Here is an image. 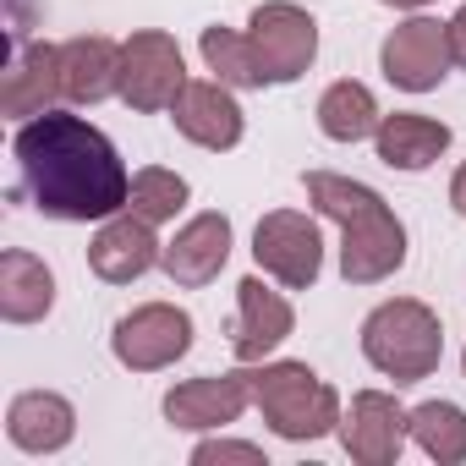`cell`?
<instances>
[{
  "instance_id": "cell-13",
  "label": "cell",
  "mask_w": 466,
  "mask_h": 466,
  "mask_svg": "<svg viewBox=\"0 0 466 466\" xmlns=\"http://www.w3.org/2000/svg\"><path fill=\"white\" fill-rule=\"evenodd\" d=\"M170 121H176V132L187 143L214 148V154H225V148L242 143V105L230 99V88L219 77L214 83H187L176 94V105H170Z\"/></svg>"
},
{
  "instance_id": "cell-10",
  "label": "cell",
  "mask_w": 466,
  "mask_h": 466,
  "mask_svg": "<svg viewBox=\"0 0 466 466\" xmlns=\"http://www.w3.org/2000/svg\"><path fill=\"white\" fill-rule=\"evenodd\" d=\"M406 433H411V411H400L395 395H384V390L351 395V411L340 417V444H346V455L362 461V466H390V461H400Z\"/></svg>"
},
{
  "instance_id": "cell-23",
  "label": "cell",
  "mask_w": 466,
  "mask_h": 466,
  "mask_svg": "<svg viewBox=\"0 0 466 466\" xmlns=\"http://www.w3.org/2000/svg\"><path fill=\"white\" fill-rule=\"evenodd\" d=\"M411 439L439 466H455V461H466V411L450 406V400H428V406L411 411Z\"/></svg>"
},
{
  "instance_id": "cell-9",
  "label": "cell",
  "mask_w": 466,
  "mask_h": 466,
  "mask_svg": "<svg viewBox=\"0 0 466 466\" xmlns=\"http://www.w3.org/2000/svg\"><path fill=\"white\" fill-rule=\"evenodd\" d=\"M450 28L444 23H433V17H411V23H400L390 39H384V50H379V66H384V77L395 83V88H406V94H428V88H439V77L450 72Z\"/></svg>"
},
{
  "instance_id": "cell-4",
  "label": "cell",
  "mask_w": 466,
  "mask_h": 466,
  "mask_svg": "<svg viewBox=\"0 0 466 466\" xmlns=\"http://www.w3.org/2000/svg\"><path fill=\"white\" fill-rule=\"evenodd\" d=\"M253 400L264 411V422L291 439V444H308V439H324L340 428V395L308 368V362H269L253 373Z\"/></svg>"
},
{
  "instance_id": "cell-24",
  "label": "cell",
  "mask_w": 466,
  "mask_h": 466,
  "mask_svg": "<svg viewBox=\"0 0 466 466\" xmlns=\"http://www.w3.org/2000/svg\"><path fill=\"white\" fill-rule=\"evenodd\" d=\"M181 203H187V181H181L176 170L148 165V170H137V176H132V198H127V208H132L137 219L165 225V219H176V214H181Z\"/></svg>"
},
{
  "instance_id": "cell-19",
  "label": "cell",
  "mask_w": 466,
  "mask_h": 466,
  "mask_svg": "<svg viewBox=\"0 0 466 466\" xmlns=\"http://www.w3.org/2000/svg\"><path fill=\"white\" fill-rule=\"evenodd\" d=\"M373 148H379V159H384L390 170H428V165L450 148V127L433 121V116L395 110V116H379Z\"/></svg>"
},
{
  "instance_id": "cell-27",
  "label": "cell",
  "mask_w": 466,
  "mask_h": 466,
  "mask_svg": "<svg viewBox=\"0 0 466 466\" xmlns=\"http://www.w3.org/2000/svg\"><path fill=\"white\" fill-rule=\"evenodd\" d=\"M450 203H455V214L466 219V165L455 170V181H450Z\"/></svg>"
},
{
  "instance_id": "cell-18",
  "label": "cell",
  "mask_w": 466,
  "mask_h": 466,
  "mask_svg": "<svg viewBox=\"0 0 466 466\" xmlns=\"http://www.w3.org/2000/svg\"><path fill=\"white\" fill-rule=\"evenodd\" d=\"M56 94H66L61 50L56 45H17L12 66H6V88H0L6 116H45L56 105Z\"/></svg>"
},
{
  "instance_id": "cell-17",
  "label": "cell",
  "mask_w": 466,
  "mask_h": 466,
  "mask_svg": "<svg viewBox=\"0 0 466 466\" xmlns=\"http://www.w3.org/2000/svg\"><path fill=\"white\" fill-rule=\"evenodd\" d=\"M61 83L72 105H99L110 94H121V45H110L105 34H83L61 45Z\"/></svg>"
},
{
  "instance_id": "cell-29",
  "label": "cell",
  "mask_w": 466,
  "mask_h": 466,
  "mask_svg": "<svg viewBox=\"0 0 466 466\" xmlns=\"http://www.w3.org/2000/svg\"><path fill=\"white\" fill-rule=\"evenodd\" d=\"M461 368H466V357H461Z\"/></svg>"
},
{
  "instance_id": "cell-8",
  "label": "cell",
  "mask_w": 466,
  "mask_h": 466,
  "mask_svg": "<svg viewBox=\"0 0 466 466\" xmlns=\"http://www.w3.org/2000/svg\"><path fill=\"white\" fill-rule=\"evenodd\" d=\"M248 28H253L248 39H253L258 61H264L269 83H297L313 66V56H319V23L302 6H291V0H269V6H258Z\"/></svg>"
},
{
  "instance_id": "cell-12",
  "label": "cell",
  "mask_w": 466,
  "mask_h": 466,
  "mask_svg": "<svg viewBox=\"0 0 466 466\" xmlns=\"http://www.w3.org/2000/svg\"><path fill=\"white\" fill-rule=\"evenodd\" d=\"M165 258V248L154 242V225L137 219L132 208L127 214H110L99 225V237L88 242V269L110 286H132L137 275H148L154 264Z\"/></svg>"
},
{
  "instance_id": "cell-16",
  "label": "cell",
  "mask_w": 466,
  "mask_h": 466,
  "mask_svg": "<svg viewBox=\"0 0 466 466\" xmlns=\"http://www.w3.org/2000/svg\"><path fill=\"white\" fill-rule=\"evenodd\" d=\"M72 433H77V411L56 390H28L6 411V439L28 455H56V450L72 444Z\"/></svg>"
},
{
  "instance_id": "cell-7",
  "label": "cell",
  "mask_w": 466,
  "mask_h": 466,
  "mask_svg": "<svg viewBox=\"0 0 466 466\" xmlns=\"http://www.w3.org/2000/svg\"><path fill=\"white\" fill-rule=\"evenodd\" d=\"M110 351H116V362L132 368V373H159V368H170L176 357L192 351V319H187L181 308H170V302L132 308V313L116 324Z\"/></svg>"
},
{
  "instance_id": "cell-2",
  "label": "cell",
  "mask_w": 466,
  "mask_h": 466,
  "mask_svg": "<svg viewBox=\"0 0 466 466\" xmlns=\"http://www.w3.org/2000/svg\"><path fill=\"white\" fill-rule=\"evenodd\" d=\"M302 187H308V203L340 225V275L351 286H379L406 264V225L373 187L329 170H308Z\"/></svg>"
},
{
  "instance_id": "cell-20",
  "label": "cell",
  "mask_w": 466,
  "mask_h": 466,
  "mask_svg": "<svg viewBox=\"0 0 466 466\" xmlns=\"http://www.w3.org/2000/svg\"><path fill=\"white\" fill-rule=\"evenodd\" d=\"M50 308H56V275L34 253L12 248L0 258V313L12 324H39Z\"/></svg>"
},
{
  "instance_id": "cell-6",
  "label": "cell",
  "mask_w": 466,
  "mask_h": 466,
  "mask_svg": "<svg viewBox=\"0 0 466 466\" xmlns=\"http://www.w3.org/2000/svg\"><path fill=\"white\" fill-rule=\"evenodd\" d=\"M253 258L264 275H275L291 291H308L324 269V242H319V225L297 208H275L258 219L253 230Z\"/></svg>"
},
{
  "instance_id": "cell-5",
  "label": "cell",
  "mask_w": 466,
  "mask_h": 466,
  "mask_svg": "<svg viewBox=\"0 0 466 466\" xmlns=\"http://www.w3.org/2000/svg\"><path fill=\"white\" fill-rule=\"evenodd\" d=\"M187 88V61H181V45L159 28H143L121 45V99L143 116L154 110H170L176 94Z\"/></svg>"
},
{
  "instance_id": "cell-14",
  "label": "cell",
  "mask_w": 466,
  "mask_h": 466,
  "mask_svg": "<svg viewBox=\"0 0 466 466\" xmlns=\"http://www.w3.org/2000/svg\"><path fill=\"white\" fill-rule=\"evenodd\" d=\"M225 258H230V219L225 214H192L181 230H176V242L165 248V275L176 280V286H208L219 269H225Z\"/></svg>"
},
{
  "instance_id": "cell-21",
  "label": "cell",
  "mask_w": 466,
  "mask_h": 466,
  "mask_svg": "<svg viewBox=\"0 0 466 466\" xmlns=\"http://www.w3.org/2000/svg\"><path fill=\"white\" fill-rule=\"evenodd\" d=\"M319 127H324V137H335V143H362V137L379 132V105H373V94H368L362 83L340 77V83H329L324 99H319Z\"/></svg>"
},
{
  "instance_id": "cell-26",
  "label": "cell",
  "mask_w": 466,
  "mask_h": 466,
  "mask_svg": "<svg viewBox=\"0 0 466 466\" xmlns=\"http://www.w3.org/2000/svg\"><path fill=\"white\" fill-rule=\"evenodd\" d=\"M444 28H450V56H455V66L466 72V6H461V12H455Z\"/></svg>"
},
{
  "instance_id": "cell-3",
  "label": "cell",
  "mask_w": 466,
  "mask_h": 466,
  "mask_svg": "<svg viewBox=\"0 0 466 466\" xmlns=\"http://www.w3.org/2000/svg\"><path fill=\"white\" fill-rule=\"evenodd\" d=\"M362 357L395 384H422L444 357V335H439L433 308H422L411 297L373 308L362 324Z\"/></svg>"
},
{
  "instance_id": "cell-25",
  "label": "cell",
  "mask_w": 466,
  "mask_h": 466,
  "mask_svg": "<svg viewBox=\"0 0 466 466\" xmlns=\"http://www.w3.org/2000/svg\"><path fill=\"white\" fill-rule=\"evenodd\" d=\"M192 461H198V466H219V461H248V466H269L258 444H237V439H208V444H198V450H192Z\"/></svg>"
},
{
  "instance_id": "cell-15",
  "label": "cell",
  "mask_w": 466,
  "mask_h": 466,
  "mask_svg": "<svg viewBox=\"0 0 466 466\" xmlns=\"http://www.w3.org/2000/svg\"><path fill=\"white\" fill-rule=\"evenodd\" d=\"M291 324H297L291 302L253 275V280L237 286V329H230V351H237L242 362H258L291 335Z\"/></svg>"
},
{
  "instance_id": "cell-22",
  "label": "cell",
  "mask_w": 466,
  "mask_h": 466,
  "mask_svg": "<svg viewBox=\"0 0 466 466\" xmlns=\"http://www.w3.org/2000/svg\"><path fill=\"white\" fill-rule=\"evenodd\" d=\"M203 61L225 88H264V61L253 50L248 34H230V28H203Z\"/></svg>"
},
{
  "instance_id": "cell-28",
  "label": "cell",
  "mask_w": 466,
  "mask_h": 466,
  "mask_svg": "<svg viewBox=\"0 0 466 466\" xmlns=\"http://www.w3.org/2000/svg\"><path fill=\"white\" fill-rule=\"evenodd\" d=\"M384 6H406L411 12V6H428V0H384Z\"/></svg>"
},
{
  "instance_id": "cell-1",
  "label": "cell",
  "mask_w": 466,
  "mask_h": 466,
  "mask_svg": "<svg viewBox=\"0 0 466 466\" xmlns=\"http://www.w3.org/2000/svg\"><path fill=\"white\" fill-rule=\"evenodd\" d=\"M12 154L23 165V187L34 192V208L50 219H72V225L110 219L132 198L116 143L83 116H61V110L34 116L17 132Z\"/></svg>"
},
{
  "instance_id": "cell-11",
  "label": "cell",
  "mask_w": 466,
  "mask_h": 466,
  "mask_svg": "<svg viewBox=\"0 0 466 466\" xmlns=\"http://www.w3.org/2000/svg\"><path fill=\"white\" fill-rule=\"evenodd\" d=\"M253 400V373H208V379H187L165 395V422L187 428V433H208L237 422Z\"/></svg>"
}]
</instances>
